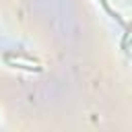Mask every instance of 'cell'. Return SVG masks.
I'll return each instance as SVG.
<instances>
[{
  "label": "cell",
  "instance_id": "1",
  "mask_svg": "<svg viewBox=\"0 0 132 132\" xmlns=\"http://www.w3.org/2000/svg\"><path fill=\"white\" fill-rule=\"evenodd\" d=\"M6 62L8 64H12V62H19V68H27V70H39V66L35 64V62H31V60H25V58H12V56H6Z\"/></svg>",
  "mask_w": 132,
  "mask_h": 132
}]
</instances>
